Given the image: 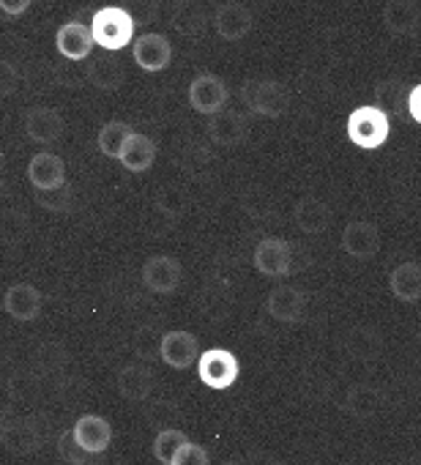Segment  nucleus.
<instances>
[{
    "instance_id": "1",
    "label": "nucleus",
    "mask_w": 421,
    "mask_h": 465,
    "mask_svg": "<svg viewBox=\"0 0 421 465\" xmlns=\"http://www.w3.org/2000/svg\"><path fill=\"white\" fill-rule=\"evenodd\" d=\"M134 17L129 9L123 6H104L99 12H93L91 17V36L93 45L107 50V53H118L129 45H134Z\"/></svg>"
},
{
    "instance_id": "2",
    "label": "nucleus",
    "mask_w": 421,
    "mask_h": 465,
    "mask_svg": "<svg viewBox=\"0 0 421 465\" xmlns=\"http://www.w3.org/2000/svg\"><path fill=\"white\" fill-rule=\"evenodd\" d=\"M391 132V121L383 110H377L375 104L369 107H356L348 118V137L356 148L364 151H375L388 140Z\"/></svg>"
},
{
    "instance_id": "3",
    "label": "nucleus",
    "mask_w": 421,
    "mask_h": 465,
    "mask_svg": "<svg viewBox=\"0 0 421 465\" xmlns=\"http://www.w3.org/2000/svg\"><path fill=\"white\" fill-rule=\"evenodd\" d=\"M241 102L250 113L263 118H279L290 107V94L277 80H255L241 88Z\"/></svg>"
},
{
    "instance_id": "4",
    "label": "nucleus",
    "mask_w": 421,
    "mask_h": 465,
    "mask_svg": "<svg viewBox=\"0 0 421 465\" xmlns=\"http://www.w3.org/2000/svg\"><path fill=\"white\" fill-rule=\"evenodd\" d=\"M239 372H241V364L228 348H208L197 359V375H200L202 386L214 389V391L230 389L239 381Z\"/></svg>"
},
{
    "instance_id": "5",
    "label": "nucleus",
    "mask_w": 421,
    "mask_h": 465,
    "mask_svg": "<svg viewBox=\"0 0 421 465\" xmlns=\"http://www.w3.org/2000/svg\"><path fill=\"white\" fill-rule=\"evenodd\" d=\"M228 99H230V91H228L225 80L217 74H197L189 83V107L200 115L214 118V115L225 113Z\"/></svg>"
},
{
    "instance_id": "6",
    "label": "nucleus",
    "mask_w": 421,
    "mask_h": 465,
    "mask_svg": "<svg viewBox=\"0 0 421 465\" xmlns=\"http://www.w3.org/2000/svg\"><path fill=\"white\" fill-rule=\"evenodd\" d=\"M255 269L263 274V277H271V280H282L290 274L293 269V250L285 239H277V236H269V239H260L258 247H255Z\"/></svg>"
},
{
    "instance_id": "7",
    "label": "nucleus",
    "mask_w": 421,
    "mask_h": 465,
    "mask_svg": "<svg viewBox=\"0 0 421 465\" xmlns=\"http://www.w3.org/2000/svg\"><path fill=\"white\" fill-rule=\"evenodd\" d=\"M72 438L74 443L88 454V457H96V454H104L113 443V427L104 416L99 413H85L74 421L72 427Z\"/></svg>"
},
{
    "instance_id": "8",
    "label": "nucleus",
    "mask_w": 421,
    "mask_h": 465,
    "mask_svg": "<svg viewBox=\"0 0 421 465\" xmlns=\"http://www.w3.org/2000/svg\"><path fill=\"white\" fill-rule=\"evenodd\" d=\"M159 356L170 370H189L200 359V342H197L194 334H189L183 329H175V331H167L162 337Z\"/></svg>"
},
{
    "instance_id": "9",
    "label": "nucleus",
    "mask_w": 421,
    "mask_h": 465,
    "mask_svg": "<svg viewBox=\"0 0 421 465\" xmlns=\"http://www.w3.org/2000/svg\"><path fill=\"white\" fill-rule=\"evenodd\" d=\"M342 250L356 261H372L380 250V230L367 219H353L342 230Z\"/></svg>"
},
{
    "instance_id": "10",
    "label": "nucleus",
    "mask_w": 421,
    "mask_h": 465,
    "mask_svg": "<svg viewBox=\"0 0 421 465\" xmlns=\"http://www.w3.org/2000/svg\"><path fill=\"white\" fill-rule=\"evenodd\" d=\"M93 36H91V25L80 23V20H69L58 28L55 34V50L72 61V64H80V61H88L91 53H93Z\"/></svg>"
},
{
    "instance_id": "11",
    "label": "nucleus",
    "mask_w": 421,
    "mask_h": 465,
    "mask_svg": "<svg viewBox=\"0 0 421 465\" xmlns=\"http://www.w3.org/2000/svg\"><path fill=\"white\" fill-rule=\"evenodd\" d=\"M140 277H142V285L148 291H153V293H172V291H178V285L183 280V266L175 258H170V255H153V258L145 261Z\"/></svg>"
},
{
    "instance_id": "12",
    "label": "nucleus",
    "mask_w": 421,
    "mask_h": 465,
    "mask_svg": "<svg viewBox=\"0 0 421 465\" xmlns=\"http://www.w3.org/2000/svg\"><path fill=\"white\" fill-rule=\"evenodd\" d=\"M28 181L39 192H58L66 183V164L58 153L42 151L28 162Z\"/></svg>"
},
{
    "instance_id": "13",
    "label": "nucleus",
    "mask_w": 421,
    "mask_h": 465,
    "mask_svg": "<svg viewBox=\"0 0 421 465\" xmlns=\"http://www.w3.org/2000/svg\"><path fill=\"white\" fill-rule=\"evenodd\" d=\"M255 28V15L244 4H222L214 12V31L225 42H241L252 34Z\"/></svg>"
},
{
    "instance_id": "14",
    "label": "nucleus",
    "mask_w": 421,
    "mask_h": 465,
    "mask_svg": "<svg viewBox=\"0 0 421 465\" xmlns=\"http://www.w3.org/2000/svg\"><path fill=\"white\" fill-rule=\"evenodd\" d=\"M4 310L20 323H31L42 312V291L31 282H15L4 293Z\"/></svg>"
},
{
    "instance_id": "15",
    "label": "nucleus",
    "mask_w": 421,
    "mask_h": 465,
    "mask_svg": "<svg viewBox=\"0 0 421 465\" xmlns=\"http://www.w3.org/2000/svg\"><path fill=\"white\" fill-rule=\"evenodd\" d=\"M132 55L142 72H164L172 61V47L162 34H142L140 39H134Z\"/></svg>"
},
{
    "instance_id": "16",
    "label": "nucleus",
    "mask_w": 421,
    "mask_h": 465,
    "mask_svg": "<svg viewBox=\"0 0 421 465\" xmlns=\"http://www.w3.org/2000/svg\"><path fill=\"white\" fill-rule=\"evenodd\" d=\"M266 310L279 323H299L307 310V296L296 285H277L266 299Z\"/></svg>"
},
{
    "instance_id": "17",
    "label": "nucleus",
    "mask_w": 421,
    "mask_h": 465,
    "mask_svg": "<svg viewBox=\"0 0 421 465\" xmlns=\"http://www.w3.org/2000/svg\"><path fill=\"white\" fill-rule=\"evenodd\" d=\"M25 134L39 143V145H50L64 134V118L58 110L53 107H31L25 115Z\"/></svg>"
},
{
    "instance_id": "18",
    "label": "nucleus",
    "mask_w": 421,
    "mask_h": 465,
    "mask_svg": "<svg viewBox=\"0 0 421 465\" xmlns=\"http://www.w3.org/2000/svg\"><path fill=\"white\" fill-rule=\"evenodd\" d=\"M118 162L129 173H145L156 162V143L148 134H142V132H132L126 137L121 153H118Z\"/></svg>"
},
{
    "instance_id": "19",
    "label": "nucleus",
    "mask_w": 421,
    "mask_h": 465,
    "mask_svg": "<svg viewBox=\"0 0 421 465\" xmlns=\"http://www.w3.org/2000/svg\"><path fill=\"white\" fill-rule=\"evenodd\" d=\"M293 219H296V227L301 232H307V236H318V232H323L331 224V208L320 197L307 194L296 203Z\"/></svg>"
},
{
    "instance_id": "20",
    "label": "nucleus",
    "mask_w": 421,
    "mask_h": 465,
    "mask_svg": "<svg viewBox=\"0 0 421 465\" xmlns=\"http://www.w3.org/2000/svg\"><path fill=\"white\" fill-rule=\"evenodd\" d=\"M388 288L402 304L421 302V263L405 261V263L394 266L388 274Z\"/></svg>"
},
{
    "instance_id": "21",
    "label": "nucleus",
    "mask_w": 421,
    "mask_h": 465,
    "mask_svg": "<svg viewBox=\"0 0 421 465\" xmlns=\"http://www.w3.org/2000/svg\"><path fill=\"white\" fill-rule=\"evenodd\" d=\"M208 134H210V140L225 145V148L239 145L247 137V121L239 113H220V115L210 118Z\"/></svg>"
},
{
    "instance_id": "22",
    "label": "nucleus",
    "mask_w": 421,
    "mask_h": 465,
    "mask_svg": "<svg viewBox=\"0 0 421 465\" xmlns=\"http://www.w3.org/2000/svg\"><path fill=\"white\" fill-rule=\"evenodd\" d=\"M383 25L394 36L416 34V28H418V9H416V4H407V0H394V4H386Z\"/></svg>"
},
{
    "instance_id": "23",
    "label": "nucleus",
    "mask_w": 421,
    "mask_h": 465,
    "mask_svg": "<svg viewBox=\"0 0 421 465\" xmlns=\"http://www.w3.org/2000/svg\"><path fill=\"white\" fill-rule=\"evenodd\" d=\"M151 389H153V378H151V372L145 367L129 364V367L121 370V375H118V391L126 400H134V402L148 400L151 397Z\"/></svg>"
},
{
    "instance_id": "24",
    "label": "nucleus",
    "mask_w": 421,
    "mask_h": 465,
    "mask_svg": "<svg viewBox=\"0 0 421 465\" xmlns=\"http://www.w3.org/2000/svg\"><path fill=\"white\" fill-rule=\"evenodd\" d=\"M407 88L399 80H386L375 88V107L386 115H402L407 110Z\"/></svg>"
},
{
    "instance_id": "25",
    "label": "nucleus",
    "mask_w": 421,
    "mask_h": 465,
    "mask_svg": "<svg viewBox=\"0 0 421 465\" xmlns=\"http://www.w3.org/2000/svg\"><path fill=\"white\" fill-rule=\"evenodd\" d=\"M132 132H134V129H132L129 124H123V121H107V124L99 129V134H96V145H99V151H102L104 156L118 159V153H121V148H123V143H126V137H129Z\"/></svg>"
},
{
    "instance_id": "26",
    "label": "nucleus",
    "mask_w": 421,
    "mask_h": 465,
    "mask_svg": "<svg viewBox=\"0 0 421 465\" xmlns=\"http://www.w3.org/2000/svg\"><path fill=\"white\" fill-rule=\"evenodd\" d=\"M380 405V394L369 386H350L345 394V411L350 416H372Z\"/></svg>"
},
{
    "instance_id": "27",
    "label": "nucleus",
    "mask_w": 421,
    "mask_h": 465,
    "mask_svg": "<svg viewBox=\"0 0 421 465\" xmlns=\"http://www.w3.org/2000/svg\"><path fill=\"white\" fill-rule=\"evenodd\" d=\"M186 440H189V438H186V432H183V430L164 427V430H159V432H156V438H153V457H156L162 465H170V462H172V457L178 454V449H181Z\"/></svg>"
},
{
    "instance_id": "28",
    "label": "nucleus",
    "mask_w": 421,
    "mask_h": 465,
    "mask_svg": "<svg viewBox=\"0 0 421 465\" xmlns=\"http://www.w3.org/2000/svg\"><path fill=\"white\" fill-rule=\"evenodd\" d=\"M88 80L96 85V88H104V91H113L123 83V69L118 66V61L113 58H102V61H93L88 66Z\"/></svg>"
},
{
    "instance_id": "29",
    "label": "nucleus",
    "mask_w": 421,
    "mask_h": 465,
    "mask_svg": "<svg viewBox=\"0 0 421 465\" xmlns=\"http://www.w3.org/2000/svg\"><path fill=\"white\" fill-rule=\"evenodd\" d=\"M4 440H6V446H9L12 451H20V454H28V451H34V449L39 446V435H36V430H34L31 421L12 424Z\"/></svg>"
},
{
    "instance_id": "30",
    "label": "nucleus",
    "mask_w": 421,
    "mask_h": 465,
    "mask_svg": "<svg viewBox=\"0 0 421 465\" xmlns=\"http://www.w3.org/2000/svg\"><path fill=\"white\" fill-rule=\"evenodd\" d=\"M170 465H210V457H208L205 446H200V443H194V440H186V443L178 449V454L172 457Z\"/></svg>"
},
{
    "instance_id": "31",
    "label": "nucleus",
    "mask_w": 421,
    "mask_h": 465,
    "mask_svg": "<svg viewBox=\"0 0 421 465\" xmlns=\"http://www.w3.org/2000/svg\"><path fill=\"white\" fill-rule=\"evenodd\" d=\"M58 454L69 462V465H88V454L74 443L72 438V430L69 432H61L58 435Z\"/></svg>"
},
{
    "instance_id": "32",
    "label": "nucleus",
    "mask_w": 421,
    "mask_h": 465,
    "mask_svg": "<svg viewBox=\"0 0 421 465\" xmlns=\"http://www.w3.org/2000/svg\"><path fill=\"white\" fill-rule=\"evenodd\" d=\"M20 88V74L15 69V64L0 61V96H12Z\"/></svg>"
},
{
    "instance_id": "33",
    "label": "nucleus",
    "mask_w": 421,
    "mask_h": 465,
    "mask_svg": "<svg viewBox=\"0 0 421 465\" xmlns=\"http://www.w3.org/2000/svg\"><path fill=\"white\" fill-rule=\"evenodd\" d=\"M28 9H31L28 0H0V15H4L6 20H17V17H23Z\"/></svg>"
},
{
    "instance_id": "34",
    "label": "nucleus",
    "mask_w": 421,
    "mask_h": 465,
    "mask_svg": "<svg viewBox=\"0 0 421 465\" xmlns=\"http://www.w3.org/2000/svg\"><path fill=\"white\" fill-rule=\"evenodd\" d=\"M407 115H410L416 124H421V83L413 85L410 94H407Z\"/></svg>"
},
{
    "instance_id": "35",
    "label": "nucleus",
    "mask_w": 421,
    "mask_h": 465,
    "mask_svg": "<svg viewBox=\"0 0 421 465\" xmlns=\"http://www.w3.org/2000/svg\"><path fill=\"white\" fill-rule=\"evenodd\" d=\"M9 416H6V411L4 408H0V440H4L6 438V432H9Z\"/></svg>"
},
{
    "instance_id": "36",
    "label": "nucleus",
    "mask_w": 421,
    "mask_h": 465,
    "mask_svg": "<svg viewBox=\"0 0 421 465\" xmlns=\"http://www.w3.org/2000/svg\"><path fill=\"white\" fill-rule=\"evenodd\" d=\"M4 186H6V162L0 159V189H4Z\"/></svg>"
},
{
    "instance_id": "37",
    "label": "nucleus",
    "mask_w": 421,
    "mask_h": 465,
    "mask_svg": "<svg viewBox=\"0 0 421 465\" xmlns=\"http://www.w3.org/2000/svg\"><path fill=\"white\" fill-rule=\"evenodd\" d=\"M220 465H241V462H233V460H228V462H220Z\"/></svg>"
},
{
    "instance_id": "38",
    "label": "nucleus",
    "mask_w": 421,
    "mask_h": 465,
    "mask_svg": "<svg viewBox=\"0 0 421 465\" xmlns=\"http://www.w3.org/2000/svg\"><path fill=\"white\" fill-rule=\"evenodd\" d=\"M271 465H288V462H271Z\"/></svg>"
}]
</instances>
